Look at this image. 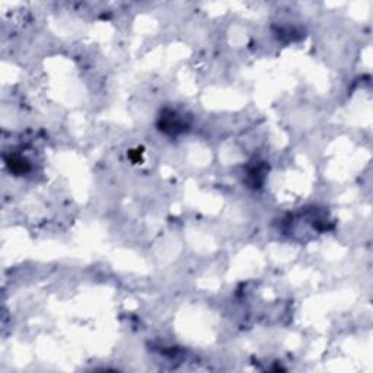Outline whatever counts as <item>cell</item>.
<instances>
[{
    "label": "cell",
    "instance_id": "obj_1",
    "mask_svg": "<svg viewBox=\"0 0 373 373\" xmlns=\"http://www.w3.org/2000/svg\"><path fill=\"white\" fill-rule=\"evenodd\" d=\"M6 164H8L9 170L15 174H25L30 170V164L20 156H10L9 159H6Z\"/></svg>",
    "mask_w": 373,
    "mask_h": 373
}]
</instances>
